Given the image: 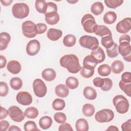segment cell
Here are the masks:
<instances>
[{
  "label": "cell",
  "mask_w": 131,
  "mask_h": 131,
  "mask_svg": "<svg viewBox=\"0 0 131 131\" xmlns=\"http://www.w3.org/2000/svg\"><path fill=\"white\" fill-rule=\"evenodd\" d=\"M91 55L95 59V60L98 62V63H101L104 61L105 59V54L103 50L98 47L95 50H92Z\"/></svg>",
  "instance_id": "15"
},
{
  "label": "cell",
  "mask_w": 131,
  "mask_h": 131,
  "mask_svg": "<svg viewBox=\"0 0 131 131\" xmlns=\"http://www.w3.org/2000/svg\"><path fill=\"white\" fill-rule=\"evenodd\" d=\"M95 110L93 105L90 103H86L82 106V112L83 114L86 117H91L95 113Z\"/></svg>",
  "instance_id": "29"
},
{
  "label": "cell",
  "mask_w": 131,
  "mask_h": 131,
  "mask_svg": "<svg viewBox=\"0 0 131 131\" xmlns=\"http://www.w3.org/2000/svg\"><path fill=\"white\" fill-rule=\"evenodd\" d=\"M9 131H21L20 128L15 125H12L8 128Z\"/></svg>",
  "instance_id": "57"
},
{
  "label": "cell",
  "mask_w": 131,
  "mask_h": 131,
  "mask_svg": "<svg viewBox=\"0 0 131 131\" xmlns=\"http://www.w3.org/2000/svg\"><path fill=\"white\" fill-rule=\"evenodd\" d=\"M75 127L77 131H88L89 129L88 122L84 118L78 119L75 123Z\"/></svg>",
  "instance_id": "24"
},
{
  "label": "cell",
  "mask_w": 131,
  "mask_h": 131,
  "mask_svg": "<svg viewBox=\"0 0 131 131\" xmlns=\"http://www.w3.org/2000/svg\"><path fill=\"white\" fill-rule=\"evenodd\" d=\"M104 2L106 6L109 8L116 9V8L120 6L123 3V0H105Z\"/></svg>",
  "instance_id": "39"
},
{
  "label": "cell",
  "mask_w": 131,
  "mask_h": 131,
  "mask_svg": "<svg viewBox=\"0 0 131 131\" xmlns=\"http://www.w3.org/2000/svg\"><path fill=\"white\" fill-rule=\"evenodd\" d=\"M83 94L86 99L90 100L95 99L97 96L96 90L90 86H87L84 88Z\"/></svg>",
  "instance_id": "23"
},
{
  "label": "cell",
  "mask_w": 131,
  "mask_h": 131,
  "mask_svg": "<svg viewBox=\"0 0 131 131\" xmlns=\"http://www.w3.org/2000/svg\"><path fill=\"white\" fill-rule=\"evenodd\" d=\"M10 84L12 89L17 91L21 88L23 81L19 77H13L10 79Z\"/></svg>",
  "instance_id": "36"
},
{
  "label": "cell",
  "mask_w": 131,
  "mask_h": 131,
  "mask_svg": "<svg viewBox=\"0 0 131 131\" xmlns=\"http://www.w3.org/2000/svg\"><path fill=\"white\" fill-rule=\"evenodd\" d=\"M10 126L9 123L6 120H1L0 121V127L1 131H6Z\"/></svg>",
  "instance_id": "52"
},
{
  "label": "cell",
  "mask_w": 131,
  "mask_h": 131,
  "mask_svg": "<svg viewBox=\"0 0 131 131\" xmlns=\"http://www.w3.org/2000/svg\"><path fill=\"white\" fill-rule=\"evenodd\" d=\"M107 56L110 58H114L117 57L118 54V45L114 42V45L110 48L106 49Z\"/></svg>",
  "instance_id": "38"
},
{
  "label": "cell",
  "mask_w": 131,
  "mask_h": 131,
  "mask_svg": "<svg viewBox=\"0 0 131 131\" xmlns=\"http://www.w3.org/2000/svg\"><path fill=\"white\" fill-rule=\"evenodd\" d=\"M104 78L101 77H96L93 80V83L97 88H101L104 84Z\"/></svg>",
  "instance_id": "49"
},
{
  "label": "cell",
  "mask_w": 131,
  "mask_h": 131,
  "mask_svg": "<svg viewBox=\"0 0 131 131\" xmlns=\"http://www.w3.org/2000/svg\"><path fill=\"white\" fill-rule=\"evenodd\" d=\"M8 71L12 74H18L21 69L20 63L17 60H12L8 62L7 65Z\"/></svg>",
  "instance_id": "14"
},
{
  "label": "cell",
  "mask_w": 131,
  "mask_h": 131,
  "mask_svg": "<svg viewBox=\"0 0 131 131\" xmlns=\"http://www.w3.org/2000/svg\"><path fill=\"white\" fill-rule=\"evenodd\" d=\"M17 102L23 105H30L33 100L31 95L26 91H20L18 92L16 96Z\"/></svg>",
  "instance_id": "12"
},
{
  "label": "cell",
  "mask_w": 131,
  "mask_h": 131,
  "mask_svg": "<svg viewBox=\"0 0 131 131\" xmlns=\"http://www.w3.org/2000/svg\"><path fill=\"white\" fill-rule=\"evenodd\" d=\"M24 129L25 131H35L39 130L34 121H28L24 125Z\"/></svg>",
  "instance_id": "41"
},
{
  "label": "cell",
  "mask_w": 131,
  "mask_h": 131,
  "mask_svg": "<svg viewBox=\"0 0 131 131\" xmlns=\"http://www.w3.org/2000/svg\"><path fill=\"white\" fill-rule=\"evenodd\" d=\"M33 89L36 96L41 98L47 94V88L45 82L40 79H35L33 82Z\"/></svg>",
  "instance_id": "8"
},
{
  "label": "cell",
  "mask_w": 131,
  "mask_h": 131,
  "mask_svg": "<svg viewBox=\"0 0 131 131\" xmlns=\"http://www.w3.org/2000/svg\"><path fill=\"white\" fill-rule=\"evenodd\" d=\"M9 115L8 110H6L5 108L1 106V113H0V119L3 120V119L7 117Z\"/></svg>",
  "instance_id": "53"
},
{
  "label": "cell",
  "mask_w": 131,
  "mask_h": 131,
  "mask_svg": "<svg viewBox=\"0 0 131 131\" xmlns=\"http://www.w3.org/2000/svg\"><path fill=\"white\" fill-rule=\"evenodd\" d=\"M98 62L91 55H89L84 58L83 61V67L90 70H94Z\"/></svg>",
  "instance_id": "21"
},
{
  "label": "cell",
  "mask_w": 131,
  "mask_h": 131,
  "mask_svg": "<svg viewBox=\"0 0 131 131\" xmlns=\"http://www.w3.org/2000/svg\"><path fill=\"white\" fill-rule=\"evenodd\" d=\"M104 84L101 88V89L103 91H110L113 86V81L112 80L108 78H104Z\"/></svg>",
  "instance_id": "44"
},
{
  "label": "cell",
  "mask_w": 131,
  "mask_h": 131,
  "mask_svg": "<svg viewBox=\"0 0 131 131\" xmlns=\"http://www.w3.org/2000/svg\"><path fill=\"white\" fill-rule=\"evenodd\" d=\"M24 113L25 116L29 119H35L39 114L38 110L36 107L33 106L27 108Z\"/></svg>",
  "instance_id": "32"
},
{
  "label": "cell",
  "mask_w": 131,
  "mask_h": 131,
  "mask_svg": "<svg viewBox=\"0 0 131 131\" xmlns=\"http://www.w3.org/2000/svg\"><path fill=\"white\" fill-rule=\"evenodd\" d=\"M101 45L106 49H107L111 48L114 45V41L112 38V36L106 35L101 38Z\"/></svg>",
  "instance_id": "37"
},
{
  "label": "cell",
  "mask_w": 131,
  "mask_h": 131,
  "mask_svg": "<svg viewBox=\"0 0 131 131\" xmlns=\"http://www.w3.org/2000/svg\"><path fill=\"white\" fill-rule=\"evenodd\" d=\"M52 106L55 111H61L65 107L66 102L62 99L56 98L53 101Z\"/></svg>",
  "instance_id": "35"
},
{
  "label": "cell",
  "mask_w": 131,
  "mask_h": 131,
  "mask_svg": "<svg viewBox=\"0 0 131 131\" xmlns=\"http://www.w3.org/2000/svg\"><path fill=\"white\" fill-rule=\"evenodd\" d=\"M35 7L38 12L45 14L47 8V3L44 0H36L35 2Z\"/></svg>",
  "instance_id": "33"
},
{
  "label": "cell",
  "mask_w": 131,
  "mask_h": 131,
  "mask_svg": "<svg viewBox=\"0 0 131 131\" xmlns=\"http://www.w3.org/2000/svg\"><path fill=\"white\" fill-rule=\"evenodd\" d=\"M59 131H73L72 126L68 123H63L59 125L58 128Z\"/></svg>",
  "instance_id": "50"
},
{
  "label": "cell",
  "mask_w": 131,
  "mask_h": 131,
  "mask_svg": "<svg viewBox=\"0 0 131 131\" xmlns=\"http://www.w3.org/2000/svg\"><path fill=\"white\" fill-rule=\"evenodd\" d=\"M45 20L50 25L57 24L59 21V15L57 12H51L45 14Z\"/></svg>",
  "instance_id": "16"
},
{
  "label": "cell",
  "mask_w": 131,
  "mask_h": 131,
  "mask_svg": "<svg viewBox=\"0 0 131 131\" xmlns=\"http://www.w3.org/2000/svg\"><path fill=\"white\" fill-rule=\"evenodd\" d=\"M40 49V43L37 39L30 40L26 46L27 53L30 56H34L39 51Z\"/></svg>",
  "instance_id": "13"
},
{
  "label": "cell",
  "mask_w": 131,
  "mask_h": 131,
  "mask_svg": "<svg viewBox=\"0 0 131 131\" xmlns=\"http://www.w3.org/2000/svg\"><path fill=\"white\" fill-rule=\"evenodd\" d=\"M41 76L46 81H52L56 78V73L54 69L47 68L42 71Z\"/></svg>",
  "instance_id": "22"
},
{
  "label": "cell",
  "mask_w": 131,
  "mask_h": 131,
  "mask_svg": "<svg viewBox=\"0 0 131 131\" xmlns=\"http://www.w3.org/2000/svg\"><path fill=\"white\" fill-rule=\"evenodd\" d=\"M54 119L58 123L61 124L66 121L67 116L62 112H57L54 115Z\"/></svg>",
  "instance_id": "42"
},
{
  "label": "cell",
  "mask_w": 131,
  "mask_h": 131,
  "mask_svg": "<svg viewBox=\"0 0 131 131\" xmlns=\"http://www.w3.org/2000/svg\"><path fill=\"white\" fill-rule=\"evenodd\" d=\"M13 2V0H1V2L2 5L4 6H8L11 5V3Z\"/></svg>",
  "instance_id": "56"
},
{
  "label": "cell",
  "mask_w": 131,
  "mask_h": 131,
  "mask_svg": "<svg viewBox=\"0 0 131 131\" xmlns=\"http://www.w3.org/2000/svg\"><path fill=\"white\" fill-rule=\"evenodd\" d=\"M9 92V88L7 84L3 81L0 82V96L2 97L6 96Z\"/></svg>",
  "instance_id": "45"
},
{
  "label": "cell",
  "mask_w": 131,
  "mask_h": 131,
  "mask_svg": "<svg viewBox=\"0 0 131 131\" xmlns=\"http://www.w3.org/2000/svg\"><path fill=\"white\" fill-rule=\"evenodd\" d=\"M68 2L69 3H71V4H74L76 3H77L78 2V1H68Z\"/></svg>",
  "instance_id": "59"
},
{
  "label": "cell",
  "mask_w": 131,
  "mask_h": 131,
  "mask_svg": "<svg viewBox=\"0 0 131 131\" xmlns=\"http://www.w3.org/2000/svg\"><path fill=\"white\" fill-rule=\"evenodd\" d=\"M59 63L62 67L67 69L69 72L72 74L78 73L81 68L78 57L73 54L62 56L59 60Z\"/></svg>",
  "instance_id": "1"
},
{
  "label": "cell",
  "mask_w": 131,
  "mask_h": 131,
  "mask_svg": "<svg viewBox=\"0 0 131 131\" xmlns=\"http://www.w3.org/2000/svg\"><path fill=\"white\" fill-rule=\"evenodd\" d=\"M7 60L5 57L3 55H0V68H4L6 64Z\"/></svg>",
  "instance_id": "55"
},
{
  "label": "cell",
  "mask_w": 131,
  "mask_h": 131,
  "mask_svg": "<svg viewBox=\"0 0 131 131\" xmlns=\"http://www.w3.org/2000/svg\"><path fill=\"white\" fill-rule=\"evenodd\" d=\"M106 130H112V131H118L119 129L118 128V127L114 125H110L107 129Z\"/></svg>",
  "instance_id": "58"
},
{
  "label": "cell",
  "mask_w": 131,
  "mask_h": 131,
  "mask_svg": "<svg viewBox=\"0 0 131 131\" xmlns=\"http://www.w3.org/2000/svg\"><path fill=\"white\" fill-rule=\"evenodd\" d=\"M79 42L81 47L91 50L97 49L99 44V41L96 37L89 35L81 36L79 38Z\"/></svg>",
  "instance_id": "4"
},
{
  "label": "cell",
  "mask_w": 131,
  "mask_h": 131,
  "mask_svg": "<svg viewBox=\"0 0 131 131\" xmlns=\"http://www.w3.org/2000/svg\"><path fill=\"white\" fill-rule=\"evenodd\" d=\"M119 42L122 41H127L128 42H130V36L128 34H124L120 36L119 38Z\"/></svg>",
  "instance_id": "54"
},
{
  "label": "cell",
  "mask_w": 131,
  "mask_h": 131,
  "mask_svg": "<svg viewBox=\"0 0 131 131\" xmlns=\"http://www.w3.org/2000/svg\"><path fill=\"white\" fill-rule=\"evenodd\" d=\"M117 19V14L114 11H108L103 16V20L105 24L111 25L114 23Z\"/></svg>",
  "instance_id": "25"
},
{
  "label": "cell",
  "mask_w": 131,
  "mask_h": 131,
  "mask_svg": "<svg viewBox=\"0 0 131 131\" xmlns=\"http://www.w3.org/2000/svg\"><path fill=\"white\" fill-rule=\"evenodd\" d=\"M114 113L108 108H104L98 111L95 115V119L99 123L109 122L113 120Z\"/></svg>",
  "instance_id": "7"
},
{
  "label": "cell",
  "mask_w": 131,
  "mask_h": 131,
  "mask_svg": "<svg viewBox=\"0 0 131 131\" xmlns=\"http://www.w3.org/2000/svg\"><path fill=\"white\" fill-rule=\"evenodd\" d=\"M66 86L71 90H74L79 85V81L77 78L75 77L70 76L67 78L66 80Z\"/></svg>",
  "instance_id": "31"
},
{
  "label": "cell",
  "mask_w": 131,
  "mask_h": 131,
  "mask_svg": "<svg viewBox=\"0 0 131 131\" xmlns=\"http://www.w3.org/2000/svg\"><path fill=\"white\" fill-rule=\"evenodd\" d=\"M121 129L123 131H130L131 130V120L128 119L121 124Z\"/></svg>",
  "instance_id": "51"
},
{
  "label": "cell",
  "mask_w": 131,
  "mask_h": 131,
  "mask_svg": "<svg viewBox=\"0 0 131 131\" xmlns=\"http://www.w3.org/2000/svg\"><path fill=\"white\" fill-rule=\"evenodd\" d=\"M81 75L85 78H89L93 76L94 74V70H90L82 67L80 69Z\"/></svg>",
  "instance_id": "43"
},
{
  "label": "cell",
  "mask_w": 131,
  "mask_h": 131,
  "mask_svg": "<svg viewBox=\"0 0 131 131\" xmlns=\"http://www.w3.org/2000/svg\"><path fill=\"white\" fill-rule=\"evenodd\" d=\"M55 92L58 97L60 98H66L69 95V90L66 85L59 84L56 86L55 88Z\"/></svg>",
  "instance_id": "19"
},
{
  "label": "cell",
  "mask_w": 131,
  "mask_h": 131,
  "mask_svg": "<svg viewBox=\"0 0 131 131\" xmlns=\"http://www.w3.org/2000/svg\"><path fill=\"white\" fill-rule=\"evenodd\" d=\"M36 25V29L37 34H41L44 33L47 30V26L43 23H38Z\"/></svg>",
  "instance_id": "47"
},
{
  "label": "cell",
  "mask_w": 131,
  "mask_h": 131,
  "mask_svg": "<svg viewBox=\"0 0 131 131\" xmlns=\"http://www.w3.org/2000/svg\"><path fill=\"white\" fill-rule=\"evenodd\" d=\"M52 124V119L48 116H45L41 117L39 120V125L43 129L49 128Z\"/></svg>",
  "instance_id": "27"
},
{
  "label": "cell",
  "mask_w": 131,
  "mask_h": 131,
  "mask_svg": "<svg viewBox=\"0 0 131 131\" xmlns=\"http://www.w3.org/2000/svg\"><path fill=\"white\" fill-rule=\"evenodd\" d=\"M11 40V36L7 32H2L0 34V50H5Z\"/></svg>",
  "instance_id": "20"
},
{
  "label": "cell",
  "mask_w": 131,
  "mask_h": 131,
  "mask_svg": "<svg viewBox=\"0 0 131 131\" xmlns=\"http://www.w3.org/2000/svg\"><path fill=\"white\" fill-rule=\"evenodd\" d=\"M111 71L112 70L111 67L107 64H103L100 65L97 69L98 74L103 77L110 75Z\"/></svg>",
  "instance_id": "30"
},
{
  "label": "cell",
  "mask_w": 131,
  "mask_h": 131,
  "mask_svg": "<svg viewBox=\"0 0 131 131\" xmlns=\"http://www.w3.org/2000/svg\"><path fill=\"white\" fill-rule=\"evenodd\" d=\"M117 31L121 34L128 33L131 29V18L125 17L119 21L116 26Z\"/></svg>",
  "instance_id": "11"
},
{
  "label": "cell",
  "mask_w": 131,
  "mask_h": 131,
  "mask_svg": "<svg viewBox=\"0 0 131 131\" xmlns=\"http://www.w3.org/2000/svg\"><path fill=\"white\" fill-rule=\"evenodd\" d=\"M76 42V37L73 34H68L63 38V45L68 47H72L74 46Z\"/></svg>",
  "instance_id": "34"
},
{
  "label": "cell",
  "mask_w": 131,
  "mask_h": 131,
  "mask_svg": "<svg viewBox=\"0 0 131 131\" xmlns=\"http://www.w3.org/2000/svg\"><path fill=\"white\" fill-rule=\"evenodd\" d=\"M94 33L98 36L101 37L106 36L110 35L112 36V32L108 27L104 25H97L94 30Z\"/></svg>",
  "instance_id": "17"
},
{
  "label": "cell",
  "mask_w": 131,
  "mask_h": 131,
  "mask_svg": "<svg viewBox=\"0 0 131 131\" xmlns=\"http://www.w3.org/2000/svg\"><path fill=\"white\" fill-rule=\"evenodd\" d=\"M113 103L117 112L121 114L127 113L128 111L129 104L126 97L122 95L115 96L113 99Z\"/></svg>",
  "instance_id": "2"
},
{
  "label": "cell",
  "mask_w": 131,
  "mask_h": 131,
  "mask_svg": "<svg viewBox=\"0 0 131 131\" xmlns=\"http://www.w3.org/2000/svg\"><path fill=\"white\" fill-rule=\"evenodd\" d=\"M62 35V32L61 30L56 29L55 28L49 29L47 33V37L51 41L58 40Z\"/></svg>",
  "instance_id": "18"
},
{
  "label": "cell",
  "mask_w": 131,
  "mask_h": 131,
  "mask_svg": "<svg viewBox=\"0 0 131 131\" xmlns=\"http://www.w3.org/2000/svg\"><path fill=\"white\" fill-rule=\"evenodd\" d=\"M9 116L10 118L16 122H20L25 119V113L18 106L13 105L8 108Z\"/></svg>",
  "instance_id": "9"
},
{
  "label": "cell",
  "mask_w": 131,
  "mask_h": 131,
  "mask_svg": "<svg viewBox=\"0 0 131 131\" xmlns=\"http://www.w3.org/2000/svg\"><path fill=\"white\" fill-rule=\"evenodd\" d=\"M119 86L120 89L123 91L128 97L131 96V83H125L120 80L119 82Z\"/></svg>",
  "instance_id": "40"
},
{
  "label": "cell",
  "mask_w": 131,
  "mask_h": 131,
  "mask_svg": "<svg viewBox=\"0 0 131 131\" xmlns=\"http://www.w3.org/2000/svg\"><path fill=\"white\" fill-rule=\"evenodd\" d=\"M121 81L125 83H131V73L130 72H125L121 75Z\"/></svg>",
  "instance_id": "48"
},
{
  "label": "cell",
  "mask_w": 131,
  "mask_h": 131,
  "mask_svg": "<svg viewBox=\"0 0 131 131\" xmlns=\"http://www.w3.org/2000/svg\"><path fill=\"white\" fill-rule=\"evenodd\" d=\"M118 52L127 61H131V46L130 42L127 41H122L119 42L118 47Z\"/></svg>",
  "instance_id": "10"
},
{
  "label": "cell",
  "mask_w": 131,
  "mask_h": 131,
  "mask_svg": "<svg viewBox=\"0 0 131 131\" xmlns=\"http://www.w3.org/2000/svg\"><path fill=\"white\" fill-rule=\"evenodd\" d=\"M81 24L84 30L88 33H94L95 27L97 25L94 17L91 14H84L81 18Z\"/></svg>",
  "instance_id": "5"
},
{
  "label": "cell",
  "mask_w": 131,
  "mask_h": 131,
  "mask_svg": "<svg viewBox=\"0 0 131 131\" xmlns=\"http://www.w3.org/2000/svg\"><path fill=\"white\" fill-rule=\"evenodd\" d=\"M104 10L103 4L100 2H96L93 3L91 7V12L95 15L101 14Z\"/></svg>",
  "instance_id": "28"
},
{
  "label": "cell",
  "mask_w": 131,
  "mask_h": 131,
  "mask_svg": "<svg viewBox=\"0 0 131 131\" xmlns=\"http://www.w3.org/2000/svg\"><path fill=\"white\" fill-rule=\"evenodd\" d=\"M21 29L23 35L27 38H33L37 34L36 25L31 20L24 21L22 24Z\"/></svg>",
  "instance_id": "6"
},
{
  "label": "cell",
  "mask_w": 131,
  "mask_h": 131,
  "mask_svg": "<svg viewBox=\"0 0 131 131\" xmlns=\"http://www.w3.org/2000/svg\"><path fill=\"white\" fill-rule=\"evenodd\" d=\"M51 12H57V6L56 4L54 3L48 2L47 8V10L45 13H47Z\"/></svg>",
  "instance_id": "46"
},
{
  "label": "cell",
  "mask_w": 131,
  "mask_h": 131,
  "mask_svg": "<svg viewBox=\"0 0 131 131\" xmlns=\"http://www.w3.org/2000/svg\"><path fill=\"white\" fill-rule=\"evenodd\" d=\"M124 66L123 62L120 60H116L113 62L111 65V70L116 74H118L121 73L124 70Z\"/></svg>",
  "instance_id": "26"
},
{
  "label": "cell",
  "mask_w": 131,
  "mask_h": 131,
  "mask_svg": "<svg viewBox=\"0 0 131 131\" xmlns=\"http://www.w3.org/2000/svg\"><path fill=\"white\" fill-rule=\"evenodd\" d=\"M29 7L24 3L14 4L12 8V13L15 18L23 19L27 17L29 14Z\"/></svg>",
  "instance_id": "3"
}]
</instances>
